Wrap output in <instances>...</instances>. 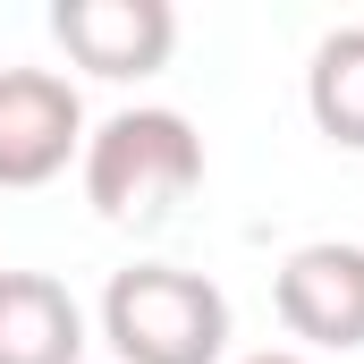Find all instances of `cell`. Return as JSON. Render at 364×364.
Here are the masks:
<instances>
[{
    "label": "cell",
    "mask_w": 364,
    "mask_h": 364,
    "mask_svg": "<svg viewBox=\"0 0 364 364\" xmlns=\"http://www.w3.org/2000/svg\"><path fill=\"white\" fill-rule=\"evenodd\" d=\"M77 178L85 203L110 229H161L186 195L203 186V136L186 110L161 102H136V110H110L102 127H85V153H77Z\"/></svg>",
    "instance_id": "cell-1"
},
{
    "label": "cell",
    "mask_w": 364,
    "mask_h": 364,
    "mask_svg": "<svg viewBox=\"0 0 364 364\" xmlns=\"http://www.w3.org/2000/svg\"><path fill=\"white\" fill-rule=\"evenodd\" d=\"M102 339L119 364H220L229 356V296L186 263H127L102 288Z\"/></svg>",
    "instance_id": "cell-2"
},
{
    "label": "cell",
    "mask_w": 364,
    "mask_h": 364,
    "mask_svg": "<svg viewBox=\"0 0 364 364\" xmlns=\"http://www.w3.org/2000/svg\"><path fill=\"white\" fill-rule=\"evenodd\" d=\"M51 43L68 51V68H85L102 85H136V77L170 68L178 9L170 0H60L51 9Z\"/></svg>",
    "instance_id": "cell-3"
},
{
    "label": "cell",
    "mask_w": 364,
    "mask_h": 364,
    "mask_svg": "<svg viewBox=\"0 0 364 364\" xmlns=\"http://www.w3.org/2000/svg\"><path fill=\"white\" fill-rule=\"evenodd\" d=\"M272 305L288 339H305L314 356H356L364 348V246L348 237H314L272 272Z\"/></svg>",
    "instance_id": "cell-4"
},
{
    "label": "cell",
    "mask_w": 364,
    "mask_h": 364,
    "mask_svg": "<svg viewBox=\"0 0 364 364\" xmlns=\"http://www.w3.org/2000/svg\"><path fill=\"white\" fill-rule=\"evenodd\" d=\"M85 153V93L60 68H0V186H51Z\"/></svg>",
    "instance_id": "cell-5"
},
{
    "label": "cell",
    "mask_w": 364,
    "mask_h": 364,
    "mask_svg": "<svg viewBox=\"0 0 364 364\" xmlns=\"http://www.w3.org/2000/svg\"><path fill=\"white\" fill-rule=\"evenodd\" d=\"M0 364H85V305L51 272H0Z\"/></svg>",
    "instance_id": "cell-6"
},
{
    "label": "cell",
    "mask_w": 364,
    "mask_h": 364,
    "mask_svg": "<svg viewBox=\"0 0 364 364\" xmlns=\"http://www.w3.org/2000/svg\"><path fill=\"white\" fill-rule=\"evenodd\" d=\"M305 110L314 127L339 144V153H364V26H331L305 60Z\"/></svg>",
    "instance_id": "cell-7"
},
{
    "label": "cell",
    "mask_w": 364,
    "mask_h": 364,
    "mask_svg": "<svg viewBox=\"0 0 364 364\" xmlns=\"http://www.w3.org/2000/svg\"><path fill=\"white\" fill-rule=\"evenodd\" d=\"M246 364H314V356H296V348H263V356H246Z\"/></svg>",
    "instance_id": "cell-8"
}]
</instances>
